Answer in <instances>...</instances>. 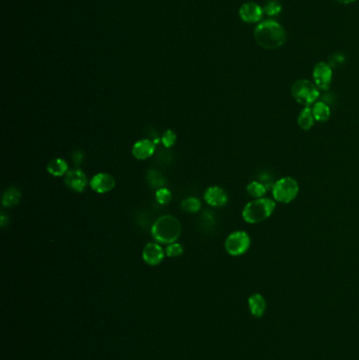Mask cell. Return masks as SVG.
<instances>
[{
    "instance_id": "obj_3",
    "label": "cell",
    "mask_w": 359,
    "mask_h": 360,
    "mask_svg": "<svg viewBox=\"0 0 359 360\" xmlns=\"http://www.w3.org/2000/svg\"><path fill=\"white\" fill-rule=\"evenodd\" d=\"M276 208L275 201L271 198H257L248 203L242 210V218L250 224L267 220Z\"/></svg>"
},
{
    "instance_id": "obj_1",
    "label": "cell",
    "mask_w": 359,
    "mask_h": 360,
    "mask_svg": "<svg viewBox=\"0 0 359 360\" xmlns=\"http://www.w3.org/2000/svg\"><path fill=\"white\" fill-rule=\"evenodd\" d=\"M254 38L262 48L266 50H276L284 45L286 34L284 28L275 20H265L254 30Z\"/></svg>"
},
{
    "instance_id": "obj_7",
    "label": "cell",
    "mask_w": 359,
    "mask_h": 360,
    "mask_svg": "<svg viewBox=\"0 0 359 360\" xmlns=\"http://www.w3.org/2000/svg\"><path fill=\"white\" fill-rule=\"evenodd\" d=\"M333 78L332 68L327 62H318L313 69V79L319 90L328 91L331 86Z\"/></svg>"
},
{
    "instance_id": "obj_11",
    "label": "cell",
    "mask_w": 359,
    "mask_h": 360,
    "mask_svg": "<svg viewBox=\"0 0 359 360\" xmlns=\"http://www.w3.org/2000/svg\"><path fill=\"white\" fill-rule=\"evenodd\" d=\"M166 252L159 244L156 242H150L147 246L143 248L142 251V259L147 265L155 267L160 265L165 258Z\"/></svg>"
},
{
    "instance_id": "obj_15",
    "label": "cell",
    "mask_w": 359,
    "mask_h": 360,
    "mask_svg": "<svg viewBox=\"0 0 359 360\" xmlns=\"http://www.w3.org/2000/svg\"><path fill=\"white\" fill-rule=\"evenodd\" d=\"M47 170L51 175L55 177H61L66 176V174L69 172V166L62 158H55V159L51 160L48 163Z\"/></svg>"
},
{
    "instance_id": "obj_20",
    "label": "cell",
    "mask_w": 359,
    "mask_h": 360,
    "mask_svg": "<svg viewBox=\"0 0 359 360\" xmlns=\"http://www.w3.org/2000/svg\"><path fill=\"white\" fill-rule=\"evenodd\" d=\"M267 189H268L267 185L258 181H252L247 185L248 194L254 199L263 198L267 193Z\"/></svg>"
},
{
    "instance_id": "obj_12",
    "label": "cell",
    "mask_w": 359,
    "mask_h": 360,
    "mask_svg": "<svg viewBox=\"0 0 359 360\" xmlns=\"http://www.w3.org/2000/svg\"><path fill=\"white\" fill-rule=\"evenodd\" d=\"M264 13V9L255 3H247L239 9L240 18L247 23H256L260 21Z\"/></svg>"
},
{
    "instance_id": "obj_13",
    "label": "cell",
    "mask_w": 359,
    "mask_h": 360,
    "mask_svg": "<svg viewBox=\"0 0 359 360\" xmlns=\"http://www.w3.org/2000/svg\"><path fill=\"white\" fill-rule=\"evenodd\" d=\"M155 153V143L150 139L138 140L132 149V154L139 160H146Z\"/></svg>"
},
{
    "instance_id": "obj_14",
    "label": "cell",
    "mask_w": 359,
    "mask_h": 360,
    "mask_svg": "<svg viewBox=\"0 0 359 360\" xmlns=\"http://www.w3.org/2000/svg\"><path fill=\"white\" fill-rule=\"evenodd\" d=\"M249 309L251 314L256 318H260L267 310V302L265 297L259 293H254L249 297Z\"/></svg>"
},
{
    "instance_id": "obj_22",
    "label": "cell",
    "mask_w": 359,
    "mask_h": 360,
    "mask_svg": "<svg viewBox=\"0 0 359 360\" xmlns=\"http://www.w3.org/2000/svg\"><path fill=\"white\" fill-rule=\"evenodd\" d=\"M282 7L279 4L278 0H268L265 8H264V12L269 16H276L281 12Z\"/></svg>"
},
{
    "instance_id": "obj_27",
    "label": "cell",
    "mask_w": 359,
    "mask_h": 360,
    "mask_svg": "<svg viewBox=\"0 0 359 360\" xmlns=\"http://www.w3.org/2000/svg\"><path fill=\"white\" fill-rule=\"evenodd\" d=\"M8 222H9V217H7L6 214L3 213L2 214V222H0V225L4 227V226H6V224H8Z\"/></svg>"
},
{
    "instance_id": "obj_19",
    "label": "cell",
    "mask_w": 359,
    "mask_h": 360,
    "mask_svg": "<svg viewBox=\"0 0 359 360\" xmlns=\"http://www.w3.org/2000/svg\"><path fill=\"white\" fill-rule=\"evenodd\" d=\"M314 116L312 113V108L305 107V109L299 113V116L297 119V123L300 128H303L304 131H309V129L314 124Z\"/></svg>"
},
{
    "instance_id": "obj_10",
    "label": "cell",
    "mask_w": 359,
    "mask_h": 360,
    "mask_svg": "<svg viewBox=\"0 0 359 360\" xmlns=\"http://www.w3.org/2000/svg\"><path fill=\"white\" fill-rule=\"evenodd\" d=\"M204 199L206 203L215 208H222L224 207L227 201H229V196L227 193L220 188V186L214 185L208 188L204 194Z\"/></svg>"
},
{
    "instance_id": "obj_2",
    "label": "cell",
    "mask_w": 359,
    "mask_h": 360,
    "mask_svg": "<svg viewBox=\"0 0 359 360\" xmlns=\"http://www.w3.org/2000/svg\"><path fill=\"white\" fill-rule=\"evenodd\" d=\"M151 234L157 242L174 243L180 237L181 224L174 216L164 215L153 223Z\"/></svg>"
},
{
    "instance_id": "obj_5",
    "label": "cell",
    "mask_w": 359,
    "mask_h": 360,
    "mask_svg": "<svg viewBox=\"0 0 359 360\" xmlns=\"http://www.w3.org/2000/svg\"><path fill=\"white\" fill-rule=\"evenodd\" d=\"M299 193V184L293 177L286 176L278 179L272 186V195L275 201L290 204Z\"/></svg>"
},
{
    "instance_id": "obj_9",
    "label": "cell",
    "mask_w": 359,
    "mask_h": 360,
    "mask_svg": "<svg viewBox=\"0 0 359 360\" xmlns=\"http://www.w3.org/2000/svg\"><path fill=\"white\" fill-rule=\"evenodd\" d=\"M115 184H116V181L108 173H98L90 180L91 189L99 194H105L112 191L115 188Z\"/></svg>"
},
{
    "instance_id": "obj_18",
    "label": "cell",
    "mask_w": 359,
    "mask_h": 360,
    "mask_svg": "<svg viewBox=\"0 0 359 360\" xmlns=\"http://www.w3.org/2000/svg\"><path fill=\"white\" fill-rule=\"evenodd\" d=\"M146 179L151 188L156 189V190L165 188V185L167 184V179L165 178V176L161 174L159 171L154 170V169L150 170L147 173Z\"/></svg>"
},
{
    "instance_id": "obj_21",
    "label": "cell",
    "mask_w": 359,
    "mask_h": 360,
    "mask_svg": "<svg viewBox=\"0 0 359 360\" xmlns=\"http://www.w3.org/2000/svg\"><path fill=\"white\" fill-rule=\"evenodd\" d=\"M181 209L188 213H197L202 209V201L196 197H189L181 201Z\"/></svg>"
},
{
    "instance_id": "obj_6",
    "label": "cell",
    "mask_w": 359,
    "mask_h": 360,
    "mask_svg": "<svg viewBox=\"0 0 359 360\" xmlns=\"http://www.w3.org/2000/svg\"><path fill=\"white\" fill-rule=\"evenodd\" d=\"M251 246L250 235L245 231H236L230 234L224 242V248L231 256H240L245 254Z\"/></svg>"
},
{
    "instance_id": "obj_8",
    "label": "cell",
    "mask_w": 359,
    "mask_h": 360,
    "mask_svg": "<svg viewBox=\"0 0 359 360\" xmlns=\"http://www.w3.org/2000/svg\"><path fill=\"white\" fill-rule=\"evenodd\" d=\"M64 183L72 191L81 193L88 184V177L79 169L69 171L64 176Z\"/></svg>"
},
{
    "instance_id": "obj_16",
    "label": "cell",
    "mask_w": 359,
    "mask_h": 360,
    "mask_svg": "<svg viewBox=\"0 0 359 360\" xmlns=\"http://www.w3.org/2000/svg\"><path fill=\"white\" fill-rule=\"evenodd\" d=\"M312 113L316 121L327 122L331 116V110L329 106L322 102L315 103L312 107Z\"/></svg>"
},
{
    "instance_id": "obj_26",
    "label": "cell",
    "mask_w": 359,
    "mask_h": 360,
    "mask_svg": "<svg viewBox=\"0 0 359 360\" xmlns=\"http://www.w3.org/2000/svg\"><path fill=\"white\" fill-rule=\"evenodd\" d=\"M72 159H73V162L77 166L81 165V162L84 159V153L80 150H76L73 152V155H72Z\"/></svg>"
},
{
    "instance_id": "obj_28",
    "label": "cell",
    "mask_w": 359,
    "mask_h": 360,
    "mask_svg": "<svg viewBox=\"0 0 359 360\" xmlns=\"http://www.w3.org/2000/svg\"><path fill=\"white\" fill-rule=\"evenodd\" d=\"M334 2L342 4V5H349V4H352V3L356 2V0H334Z\"/></svg>"
},
{
    "instance_id": "obj_17",
    "label": "cell",
    "mask_w": 359,
    "mask_h": 360,
    "mask_svg": "<svg viewBox=\"0 0 359 360\" xmlns=\"http://www.w3.org/2000/svg\"><path fill=\"white\" fill-rule=\"evenodd\" d=\"M21 193L17 188H8L3 195L2 204L5 208H12L19 204Z\"/></svg>"
},
{
    "instance_id": "obj_25",
    "label": "cell",
    "mask_w": 359,
    "mask_h": 360,
    "mask_svg": "<svg viewBox=\"0 0 359 360\" xmlns=\"http://www.w3.org/2000/svg\"><path fill=\"white\" fill-rule=\"evenodd\" d=\"M165 252H166V255L169 257H178V256L182 255L183 247H182V244H180L178 242H174V243L169 244Z\"/></svg>"
},
{
    "instance_id": "obj_23",
    "label": "cell",
    "mask_w": 359,
    "mask_h": 360,
    "mask_svg": "<svg viewBox=\"0 0 359 360\" xmlns=\"http://www.w3.org/2000/svg\"><path fill=\"white\" fill-rule=\"evenodd\" d=\"M156 200H157V203L161 205V206H165L167 204H169L170 201L172 200V193L171 191L168 189V188H161V189H158L156 191Z\"/></svg>"
},
{
    "instance_id": "obj_24",
    "label": "cell",
    "mask_w": 359,
    "mask_h": 360,
    "mask_svg": "<svg viewBox=\"0 0 359 360\" xmlns=\"http://www.w3.org/2000/svg\"><path fill=\"white\" fill-rule=\"evenodd\" d=\"M176 140H177V135L175 134L174 131H172V129H167L161 136V142L165 146V148L167 149L173 147L175 145Z\"/></svg>"
},
{
    "instance_id": "obj_4",
    "label": "cell",
    "mask_w": 359,
    "mask_h": 360,
    "mask_svg": "<svg viewBox=\"0 0 359 360\" xmlns=\"http://www.w3.org/2000/svg\"><path fill=\"white\" fill-rule=\"evenodd\" d=\"M291 93L296 102L304 107L314 105L319 97V90L317 86L307 79L295 81L291 88Z\"/></svg>"
}]
</instances>
